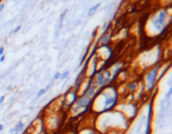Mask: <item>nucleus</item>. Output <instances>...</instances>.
<instances>
[{
    "mask_svg": "<svg viewBox=\"0 0 172 134\" xmlns=\"http://www.w3.org/2000/svg\"><path fill=\"white\" fill-rule=\"evenodd\" d=\"M171 93H172V88L170 87V88L169 89V91H168V92L166 93L165 96V99H169V98L170 97V95H171Z\"/></svg>",
    "mask_w": 172,
    "mask_h": 134,
    "instance_id": "2eb2a0df",
    "label": "nucleus"
},
{
    "mask_svg": "<svg viewBox=\"0 0 172 134\" xmlns=\"http://www.w3.org/2000/svg\"><path fill=\"white\" fill-rule=\"evenodd\" d=\"M4 60H5V55L3 54V56H0V63H2V62L4 61Z\"/></svg>",
    "mask_w": 172,
    "mask_h": 134,
    "instance_id": "6ab92c4d",
    "label": "nucleus"
},
{
    "mask_svg": "<svg viewBox=\"0 0 172 134\" xmlns=\"http://www.w3.org/2000/svg\"><path fill=\"white\" fill-rule=\"evenodd\" d=\"M4 99H5V96H0V105L4 101Z\"/></svg>",
    "mask_w": 172,
    "mask_h": 134,
    "instance_id": "412c9836",
    "label": "nucleus"
},
{
    "mask_svg": "<svg viewBox=\"0 0 172 134\" xmlns=\"http://www.w3.org/2000/svg\"><path fill=\"white\" fill-rule=\"evenodd\" d=\"M100 5H101V3H97L96 5L93 6L92 8H89V10H88V16H92V15H93V14H94V13H95V12L97 10V9H98V8L100 7Z\"/></svg>",
    "mask_w": 172,
    "mask_h": 134,
    "instance_id": "0eeeda50",
    "label": "nucleus"
},
{
    "mask_svg": "<svg viewBox=\"0 0 172 134\" xmlns=\"http://www.w3.org/2000/svg\"><path fill=\"white\" fill-rule=\"evenodd\" d=\"M91 104H92V99L88 98L85 95L80 96L79 97L76 98L73 105L71 106V112L73 113H77L81 110H83V112H85Z\"/></svg>",
    "mask_w": 172,
    "mask_h": 134,
    "instance_id": "20e7f679",
    "label": "nucleus"
},
{
    "mask_svg": "<svg viewBox=\"0 0 172 134\" xmlns=\"http://www.w3.org/2000/svg\"><path fill=\"white\" fill-rule=\"evenodd\" d=\"M60 75H61V73L58 72V71L55 73V75H54V80H58V79H60Z\"/></svg>",
    "mask_w": 172,
    "mask_h": 134,
    "instance_id": "dca6fc26",
    "label": "nucleus"
},
{
    "mask_svg": "<svg viewBox=\"0 0 172 134\" xmlns=\"http://www.w3.org/2000/svg\"><path fill=\"white\" fill-rule=\"evenodd\" d=\"M127 88L129 89V92H134L136 89V84L134 83V82H129V83L127 85Z\"/></svg>",
    "mask_w": 172,
    "mask_h": 134,
    "instance_id": "9d476101",
    "label": "nucleus"
},
{
    "mask_svg": "<svg viewBox=\"0 0 172 134\" xmlns=\"http://www.w3.org/2000/svg\"><path fill=\"white\" fill-rule=\"evenodd\" d=\"M111 80V73L108 70L97 71L93 79V85L97 87H104Z\"/></svg>",
    "mask_w": 172,
    "mask_h": 134,
    "instance_id": "39448f33",
    "label": "nucleus"
},
{
    "mask_svg": "<svg viewBox=\"0 0 172 134\" xmlns=\"http://www.w3.org/2000/svg\"><path fill=\"white\" fill-rule=\"evenodd\" d=\"M66 13V11L63 12V13H62L61 15V17H60V28H61L62 21H63V18H64V16H65Z\"/></svg>",
    "mask_w": 172,
    "mask_h": 134,
    "instance_id": "4468645a",
    "label": "nucleus"
},
{
    "mask_svg": "<svg viewBox=\"0 0 172 134\" xmlns=\"http://www.w3.org/2000/svg\"><path fill=\"white\" fill-rule=\"evenodd\" d=\"M166 10L165 9H162V10H160V11L157 12L150 19V21H151V24H152L154 29L157 31H161V34L163 33L165 29V21H166Z\"/></svg>",
    "mask_w": 172,
    "mask_h": 134,
    "instance_id": "f03ea898",
    "label": "nucleus"
},
{
    "mask_svg": "<svg viewBox=\"0 0 172 134\" xmlns=\"http://www.w3.org/2000/svg\"><path fill=\"white\" fill-rule=\"evenodd\" d=\"M20 29H21V25H19V26H17L16 28L14 29V31H13V33L14 34H17L19 31L20 30Z\"/></svg>",
    "mask_w": 172,
    "mask_h": 134,
    "instance_id": "f3484780",
    "label": "nucleus"
},
{
    "mask_svg": "<svg viewBox=\"0 0 172 134\" xmlns=\"http://www.w3.org/2000/svg\"><path fill=\"white\" fill-rule=\"evenodd\" d=\"M4 7H5V4H4V3H0V14H1V12H2L3 10V8H4Z\"/></svg>",
    "mask_w": 172,
    "mask_h": 134,
    "instance_id": "a211bd4d",
    "label": "nucleus"
},
{
    "mask_svg": "<svg viewBox=\"0 0 172 134\" xmlns=\"http://www.w3.org/2000/svg\"><path fill=\"white\" fill-rule=\"evenodd\" d=\"M3 54H4V48H3V46H1V47H0V56H3Z\"/></svg>",
    "mask_w": 172,
    "mask_h": 134,
    "instance_id": "aec40b11",
    "label": "nucleus"
},
{
    "mask_svg": "<svg viewBox=\"0 0 172 134\" xmlns=\"http://www.w3.org/2000/svg\"><path fill=\"white\" fill-rule=\"evenodd\" d=\"M68 75H69V71H65V72H63L62 74H61V75H60V79L61 80H65L66 78H67Z\"/></svg>",
    "mask_w": 172,
    "mask_h": 134,
    "instance_id": "f8f14e48",
    "label": "nucleus"
},
{
    "mask_svg": "<svg viewBox=\"0 0 172 134\" xmlns=\"http://www.w3.org/2000/svg\"><path fill=\"white\" fill-rule=\"evenodd\" d=\"M90 45H91V43L88 45V46L87 47V50H86V52H85V54L83 55V56H82V60H81V62H80V65H82V63L85 61V60L87 59V56H88V54L89 53V49H90Z\"/></svg>",
    "mask_w": 172,
    "mask_h": 134,
    "instance_id": "1a4fd4ad",
    "label": "nucleus"
},
{
    "mask_svg": "<svg viewBox=\"0 0 172 134\" xmlns=\"http://www.w3.org/2000/svg\"><path fill=\"white\" fill-rule=\"evenodd\" d=\"M3 128H4V127H3V124H0V132L3 131Z\"/></svg>",
    "mask_w": 172,
    "mask_h": 134,
    "instance_id": "5701e85b",
    "label": "nucleus"
},
{
    "mask_svg": "<svg viewBox=\"0 0 172 134\" xmlns=\"http://www.w3.org/2000/svg\"><path fill=\"white\" fill-rule=\"evenodd\" d=\"M19 133V132L16 130V128L15 127H11V128H9V134H18Z\"/></svg>",
    "mask_w": 172,
    "mask_h": 134,
    "instance_id": "ddd939ff",
    "label": "nucleus"
},
{
    "mask_svg": "<svg viewBox=\"0 0 172 134\" xmlns=\"http://www.w3.org/2000/svg\"><path fill=\"white\" fill-rule=\"evenodd\" d=\"M95 100H98V108H97L95 111L99 113H103L112 111L116 106L119 100L118 92L113 87L104 89H100L98 92H97L95 96L93 98ZM92 99V100H93Z\"/></svg>",
    "mask_w": 172,
    "mask_h": 134,
    "instance_id": "f257e3e1",
    "label": "nucleus"
},
{
    "mask_svg": "<svg viewBox=\"0 0 172 134\" xmlns=\"http://www.w3.org/2000/svg\"><path fill=\"white\" fill-rule=\"evenodd\" d=\"M110 40V35L107 33V32H104L103 33V35L99 39V47H102V46H105L107 45V43Z\"/></svg>",
    "mask_w": 172,
    "mask_h": 134,
    "instance_id": "423d86ee",
    "label": "nucleus"
},
{
    "mask_svg": "<svg viewBox=\"0 0 172 134\" xmlns=\"http://www.w3.org/2000/svg\"><path fill=\"white\" fill-rule=\"evenodd\" d=\"M14 127L16 128V130H17L19 132L21 131H23V129H24V127H25V124L22 123V122H18L16 124H15V126H14Z\"/></svg>",
    "mask_w": 172,
    "mask_h": 134,
    "instance_id": "6e6552de",
    "label": "nucleus"
},
{
    "mask_svg": "<svg viewBox=\"0 0 172 134\" xmlns=\"http://www.w3.org/2000/svg\"><path fill=\"white\" fill-rule=\"evenodd\" d=\"M160 68H161V65H155L154 68L150 69L146 73L145 76H144V80H145V89H146V92H149V93H150L151 91H153V88L155 87L156 76L158 75Z\"/></svg>",
    "mask_w": 172,
    "mask_h": 134,
    "instance_id": "7ed1b4c3",
    "label": "nucleus"
},
{
    "mask_svg": "<svg viewBox=\"0 0 172 134\" xmlns=\"http://www.w3.org/2000/svg\"><path fill=\"white\" fill-rule=\"evenodd\" d=\"M106 27H107V23H103L102 29H106Z\"/></svg>",
    "mask_w": 172,
    "mask_h": 134,
    "instance_id": "b1692460",
    "label": "nucleus"
},
{
    "mask_svg": "<svg viewBox=\"0 0 172 134\" xmlns=\"http://www.w3.org/2000/svg\"><path fill=\"white\" fill-rule=\"evenodd\" d=\"M47 92L46 90H45V88H43V89H40L39 92H37V97H40V96H42L44 94H45V92Z\"/></svg>",
    "mask_w": 172,
    "mask_h": 134,
    "instance_id": "9b49d317",
    "label": "nucleus"
},
{
    "mask_svg": "<svg viewBox=\"0 0 172 134\" xmlns=\"http://www.w3.org/2000/svg\"><path fill=\"white\" fill-rule=\"evenodd\" d=\"M83 134H97L95 132H93V131H91V130H89V131H87L85 133Z\"/></svg>",
    "mask_w": 172,
    "mask_h": 134,
    "instance_id": "4be33fe9",
    "label": "nucleus"
}]
</instances>
